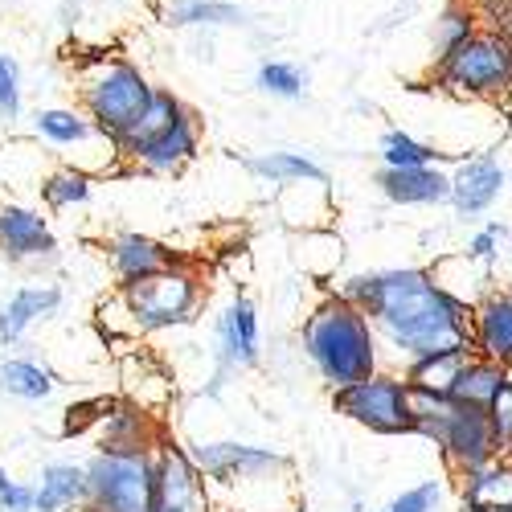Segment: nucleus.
<instances>
[{"mask_svg":"<svg viewBox=\"0 0 512 512\" xmlns=\"http://www.w3.org/2000/svg\"><path fill=\"white\" fill-rule=\"evenodd\" d=\"M336 295L357 304L373 328L390 340L406 361L431 357L455 345H472V316L476 304L459 300L431 271L398 267V271H373L353 275Z\"/></svg>","mask_w":512,"mask_h":512,"instance_id":"obj_1","label":"nucleus"},{"mask_svg":"<svg viewBox=\"0 0 512 512\" xmlns=\"http://www.w3.org/2000/svg\"><path fill=\"white\" fill-rule=\"evenodd\" d=\"M300 345L316 373L332 386V394L377 373V328L345 295H328L324 304L312 308Z\"/></svg>","mask_w":512,"mask_h":512,"instance_id":"obj_2","label":"nucleus"},{"mask_svg":"<svg viewBox=\"0 0 512 512\" xmlns=\"http://www.w3.org/2000/svg\"><path fill=\"white\" fill-rule=\"evenodd\" d=\"M410 406H414V435L435 439V447L443 451V459L455 467L459 476H472V472H480V467L500 459L488 410L463 406L447 394L414 390V386H410Z\"/></svg>","mask_w":512,"mask_h":512,"instance_id":"obj_3","label":"nucleus"},{"mask_svg":"<svg viewBox=\"0 0 512 512\" xmlns=\"http://www.w3.org/2000/svg\"><path fill=\"white\" fill-rule=\"evenodd\" d=\"M78 95H82V111H87L107 136L123 140L136 127V119L144 115V107L152 103L156 87L140 74V66L107 54V58H91L78 70Z\"/></svg>","mask_w":512,"mask_h":512,"instance_id":"obj_4","label":"nucleus"},{"mask_svg":"<svg viewBox=\"0 0 512 512\" xmlns=\"http://www.w3.org/2000/svg\"><path fill=\"white\" fill-rule=\"evenodd\" d=\"M435 82L463 99H496L512 91V41L504 29H476L459 50L435 58Z\"/></svg>","mask_w":512,"mask_h":512,"instance_id":"obj_5","label":"nucleus"},{"mask_svg":"<svg viewBox=\"0 0 512 512\" xmlns=\"http://www.w3.org/2000/svg\"><path fill=\"white\" fill-rule=\"evenodd\" d=\"M156 451H99L87 463L82 512H152Z\"/></svg>","mask_w":512,"mask_h":512,"instance_id":"obj_6","label":"nucleus"},{"mask_svg":"<svg viewBox=\"0 0 512 512\" xmlns=\"http://www.w3.org/2000/svg\"><path fill=\"white\" fill-rule=\"evenodd\" d=\"M119 304L127 308L132 328H140V332L181 328L201 308V279H197L193 267L160 271V275H148V279H136V283H123Z\"/></svg>","mask_w":512,"mask_h":512,"instance_id":"obj_7","label":"nucleus"},{"mask_svg":"<svg viewBox=\"0 0 512 512\" xmlns=\"http://www.w3.org/2000/svg\"><path fill=\"white\" fill-rule=\"evenodd\" d=\"M336 414H345L373 435H414V406H410V381L394 373H373L349 390L332 394Z\"/></svg>","mask_w":512,"mask_h":512,"instance_id":"obj_8","label":"nucleus"},{"mask_svg":"<svg viewBox=\"0 0 512 512\" xmlns=\"http://www.w3.org/2000/svg\"><path fill=\"white\" fill-rule=\"evenodd\" d=\"M152 512H213L205 472L197 467L193 451L177 443H160L156 447V496Z\"/></svg>","mask_w":512,"mask_h":512,"instance_id":"obj_9","label":"nucleus"},{"mask_svg":"<svg viewBox=\"0 0 512 512\" xmlns=\"http://www.w3.org/2000/svg\"><path fill=\"white\" fill-rule=\"evenodd\" d=\"M197 148H201V123H197L193 111H185L173 127H164V132H156V136L132 144L123 156L132 160L136 168H144V173L173 177V173H181V168L197 156Z\"/></svg>","mask_w":512,"mask_h":512,"instance_id":"obj_10","label":"nucleus"},{"mask_svg":"<svg viewBox=\"0 0 512 512\" xmlns=\"http://www.w3.org/2000/svg\"><path fill=\"white\" fill-rule=\"evenodd\" d=\"M193 459L205 472V480H218V484L254 480V476L287 467V455H279L271 447H250V443H197Z\"/></svg>","mask_w":512,"mask_h":512,"instance_id":"obj_11","label":"nucleus"},{"mask_svg":"<svg viewBox=\"0 0 512 512\" xmlns=\"http://www.w3.org/2000/svg\"><path fill=\"white\" fill-rule=\"evenodd\" d=\"M254 361H259V312L246 295H238L218 320V377H213L209 394L222 390V377L230 369H250Z\"/></svg>","mask_w":512,"mask_h":512,"instance_id":"obj_12","label":"nucleus"},{"mask_svg":"<svg viewBox=\"0 0 512 512\" xmlns=\"http://www.w3.org/2000/svg\"><path fill=\"white\" fill-rule=\"evenodd\" d=\"M107 259H111V271L119 275V283H136V279H148V275H160V271H177V267H189L185 254H177L168 242H156L148 234H115L111 246H107Z\"/></svg>","mask_w":512,"mask_h":512,"instance_id":"obj_13","label":"nucleus"},{"mask_svg":"<svg viewBox=\"0 0 512 512\" xmlns=\"http://www.w3.org/2000/svg\"><path fill=\"white\" fill-rule=\"evenodd\" d=\"M500 193H504V168L492 152L463 160L451 177V205L459 218H480L500 201Z\"/></svg>","mask_w":512,"mask_h":512,"instance_id":"obj_14","label":"nucleus"},{"mask_svg":"<svg viewBox=\"0 0 512 512\" xmlns=\"http://www.w3.org/2000/svg\"><path fill=\"white\" fill-rule=\"evenodd\" d=\"M54 250H58V238L37 209L0 205V254L5 259L29 263V259H50Z\"/></svg>","mask_w":512,"mask_h":512,"instance_id":"obj_15","label":"nucleus"},{"mask_svg":"<svg viewBox=\"0 0 512 512\" xmlns=\"http://www.w3.org/2000/svg\"><path fill=\"white\" fill-rule=\"evenodd\" d=\"M95 426H99V451H156L164 443L152 414L136 402H107Z\"/></svg>","mask_w":512,"mask_h":512,"instance_id":"obj_16","label":"nucleus"},{"mask_svg":"<svg viewBox=\"0 0 512 512\" xmlns=\"http://www.w3.org/2000/svg\"><path fill=\"white\" fill-rule=\"evenodd\" d=\"M472 349L504 369H512V295L488 291L472 316Z\"/></svg>","mask_w":512,"mask_h":512,"instance_id":"obj_17","label":"nucleus"},{"mask_svg":"<svg viewBox=\"0 0 512 512\" xmlns=\"http://www.w3.org/2000/svg\"><path fill=\"white\" fill-rule=\"evenodd\" d=\"M377 185L394 205H439L451 201V177L439 168H381Z\"/></svg>","mask_w":512,"mask_h":512,"instance_id":"obj_18","label":"nucleus"},{"mask_svg":"<svg viewBox=\"0 0 512 512\" xmlns=\"http://www.w3.org/2000/svg\"><path fill=\"white\" fill-rule=\"evenodd\" d=\"M37 136L50 140L54 148H82V144H111L103 127L87 111H70V107H46L37 111Z\"/></svg>","mask_w":512,"mask_h":512,"instance_id":"obj_19","label":"nucleus"},{"mask_svg":"<svg viewBox=\"0 0 512 512\" xmlns=\"http://www.w3.org/2000/svg\"><path fill=\"white\" fill-rule=\"evenodd\" d=\"M62 308V291L58 287H21L13 300L0 308V345H13V340L25 336L29 324H37L41 316H50Z\"/></svg>","mask_w":512,"mask_h":512,"instance_id":"obj_20","label":"nucleus"},{"mask_svg":"<svg viewBox=\"0 0 512 512\" xmlns=\"http://www.w3.org/2000/svg\"><path fill=\"white\" fill-rule=\"evenodd\" d=\"M87 500V467L78 463H46L37 484V512H66Z\"/></svg>","mask_w":512,"mask_h":512,"instance_id":"obj_21","label":"nucleus"},{"mask_svg":"<svg viewBox=\"0 0 512 512\" xmlns=\"http://www.w3.org/2000/svg\"><path fill=\"white\" fill-rule=\"evenodd\" d=\"M476 357L472 345H455V349H443V353H431V357H418L406 365V381L414 390H431V394H447L455 386V377L463 373V365Z\"/></svg>","mask_w":512,"mask_h":512,"instance_id":"obj_22","label":"nucleus"},{"mask_svg":"<svg viewBox=\"0 0 512 512\" xmlns=\"http://www.w3.org/2000/svg\"><path fill=\"white\" fill-rule=\"evenodd\" d=\"M512 377V369H504V365H496V361H488V357H472L463 365V373L455 377V386L447 390V398H455V402H463V406H480V410H488L492 406V398L500 394V386Z\"/></svg>","mask_w":512,"mask_h":512,"instance_id":"obj_23","label":"nucleus"},{"mask_svg":"<svg viewBox=\"0 0 512 512\" xmlns=\"http://www.w3.org/2000/svg\"><path fill=\"white\" fill-rule=\"evenodd\" d=\"M246 168H250L254 177L271 181V185H300V181H308V185H328L324 168H320L316 160L300 156V152H267V156L246 160Z\"/></svg>","mask_w":512,"mask_h":512,"instance_id":"obj_24","label":"nucleus"},{"mask_svg":"<svg viewBox=\"0 0 512 512\" xmlns=\"http://www.w3.org/2000/svg\"><path fill=\"white\" fill-rule=\"evenodd\" d=\"M463 504H484L496 512L512 508V459H496L480 472L463 476Z\"/></svg>","mask_w":512,"mask_h":512,"instance_id":"obj_25","label":"nucleus"},{"mask_svg":"<svg viewBox=\"0 0 512 512\" xmlns=\"http://www.w3.org/2000/svg\"><path fill=\"white\" fill-rule=\"evenodd\" d=\"M168 21L181 29H222L246 25V13L230 0H177V5H168Z\"/></svg>","mask_w":512,"mask_h":512,"instance_id":"obj_26","label":"nucleus"},{"mask_svg":"<svg viewBox=\"0 0 512 512\" xmlns=\"http://www.w3.org/2000/svg\"><path fill=\"white\" fill-rule=\"evenodd\" d=\"M54 390H58L54 373L33 365V361H5L0 365V394L21 398V402H46Z\"/></svg>","mask_w":512,"mask_h":512,"instance_id":"obj_27","label":"nucleus"},{"mask_svg":"<svg viewBox=\"0 0 512 512\" xmlns=\"http://www.w3.org/2000/svg\"><path fill=\"white\" fill-rule=\"evenodd\" d=\"M189 107L173 95V91H156L152 95V103L144 107V115L136 119V127H132V132H127L123 140H119V148L127 152V148H132V144H140V140H148V136H156V132H164V127H173L181 115H185Z\"/></svg>","mask_w":512,"mask_h":512,"instance_id":"obj_28","label":"nucleus"},{"mask_svg":"<svg viewBox=\"0 0 512 512\" xmlns=\"http://www.w3.org/2000/svg\"><path fill=\"white\" fill-rule=\"evenodd\" d=\"M254 87L271 99H304L308 91V74L295 66V62H279V58H267L254 74Z\"/></svg>","mask_w":512,"mask_h":512,"instance_id":"obj_29","label":"nucleus"},{"mask_svg":"<svg viewBox=\"0 0 512 512\" xmlns=\"http://www.w3.org/2000/svg\"><path fill=\"white\" fill-rule=\"evenodd\" d=\"M435 160H439V152L431 144L414 140L410 132L390 127V132L381 136V164H386V168H431Z\"/></svg>","mask_w":512,"mask_h":512,"instance_id":"obj_30","label":"nucleus"},{"mask_svg":"<svg viewBox=\"0 0 512 512\" xmlns=\"http://www.w3.org/2000/svg\"><path fill=\"white\" fill-rule=\"evenodd\" d=\"M41 197H46L50 209H70V205H82L91 197V173H82V168L66 164L58 173L41 185Z\"/></svg>","mask_w":512,"mask_h":512,"instance_id":"obj_31","label":"nucleus"},{"mask_svg":"<svg viewBox=\"0 0 512 512\" xmlns=\"http://www.w3.org/2000/svg\"><path fill=\"white\" fill-rule=\"evenodd\" d=\"M476 33V13L472 9H463V5H451V9H443L439 13V21H435V29H431V41H435V58H443V54H451V50H459L467 37Z\"/></svg>","mask_w":512,"mask_h":512,"instance_id":"obj_32","label":"nucleus"},{"mask_svg":"<svg viewBox=\"0 0 512 512\" xmlns=\"http://www.w3.org/2000/svg\"><path fill=\"white\" fill-rule=\"evenodd\" d=\"M488 422H492V435L500 447V459H512V377L500 386V394L488 406Z\"/></svg>","mask_w":512,"mask_h":512,"instance_id":"obj_33","label":"nucleus"},{"mask_svg":"<svg viewBox=\"0 0 512 512\" xmlns=\"http://www.w3.org/2000/svg\"><path fill=\"white\" fill-rule=\"evenodd\" d=\"M21 115V70L9 54H0V123H17Z\"/></svg>","mask_w":512,"mask_h":512,"instance_id":"obj_34","label":"nucleus"},{"mask_svg":"<svg viewBox=\"0 0 512 512\" xmlns=\"http://www.w3.org/2000/svg\"><path fill=\"white\" fill-rule=\"evenodd\" d=\"M439 496H443L439 480H422L418 488H410V492H402L398 500H390V504L381 508V512H435Z\"/></svg>","mask_w":512,"mask_h":512,"instance_id":"obj_35","label":"nucleus"},{"mask_svg":"<svg viewBox=\"0 0 512 512\" xmlns=\"http://www.w3.org/2000/svg\"><path fill=\"white\" fill-rule=\"evenodd\" d=\"M500 238H504V226H500V222L484 226V230H480L472 242H467V259H476V263H488V259H496Z\"/></svg>","mask_w":512,"mask_h":512,"instance_id":"obj_36","label":"nucleus"},{"mask_svg":"<svg viewBox=\"0 0 512 512\" xmlns=\"http://www.w3.org/2000/svg\"><path fill=\"white\" fill-rule=\"evenodd\" d=\"M0 512H37V488L13 484L9 492H0Z\"/></svg>","mask_w":512,"mask_h":512,"instance_id":"obj_37","label":"nucleus"},{"mask_svg":"<svg viewBox=\"0 0 512 512\" xmlns=\"http://www.w3.org/2000/svg\"><path fill=\"white\" fill-rule=\"evenodd\" d=\"M500 29H504V33H508V41H512V9L500 17Z\"/></svg>","mask_w":512,"mask_h":512,"instance_id":"obj_38","label":"nucleus"},{"mask_svg":"<svg viewBox=\"0 0 512 512\" xmlns=\"http://www.w3.org/2000/svg\"><path fill=\"white\" fill-rule=\"evenodd\" d=\"M17 480H9V472H5V467H0V492H9Z\"/></svg>","mask_w":512,"mask_h":512,"instance_id":"obj_39","label":"nucleus"},{"mask_svg":"<svg viewBox=\"0 0 512 512\" xmlns=\"http://www.w3.org/2000/svg\"><path fill=\"white\" fill-rule=\"evenodd\" d=\"M463 512H496V508H484V504H463Z\"/></svg>","mask_w":512,"mask_h":512,"instance_id":"obj_40","label":"nucleus"},{"mask_svg":"<svg viewBox=\"0 0 512 512\" xmlns=\"http://www.w3.org/2000/svg\"><path fill=\"white\" fill-rule=\"evenodd\" d=\"M508 512H512V508H508Z\"/></svg>","mask_w":512,"mask_h":512,"instance_id":"obj_41","label":"nucleus"}]
</instances>
